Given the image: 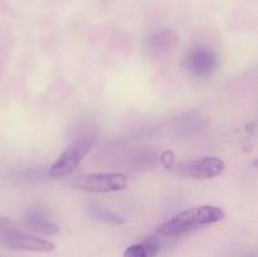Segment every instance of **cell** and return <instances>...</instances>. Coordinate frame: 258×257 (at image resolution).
Segmentation results:
<instances>
[{
  "mask_svg": "<svg viewBox=\"0 0 258 257\" xmlns=\"http://www.w3.org/2000/svg\"><path fill=\"white\" fill-rule=\"evenodd\" d=\"M226 217L224 212L219 207L198 206L185 209L173 218L166 221L158 228V233L164 237L181 236L184 233L198 229L201 227L221 222Z\"/></svg>",
  "mask_w": 258,
  "mask_h": 257,
  "instance_id": "1",
  "label": "cell"
},
{
  "mask_svg": "<svg viewBox=\"0 0 258 257\" xmlns=\"http://www.w3.org/2000/svg\"><path fill=\"white\" fill-rule=\"evenodd\" d=\"M71 186L92 193H111L123 190L127 186V178L122 173L83 174L73 179Z\"/></svg>",
  "mask_w": 258,
  "mask_h": 257,
  "instance_id": "2",
  "label": "cell"
},
{
  "mask_svg": "<svg viewBox=\"0 0 258 257\" xmlns=\"http://www.w3.org/2000/svg\"><path fill=\"white\" fill-rule=\"evenodd\" d=\"M95 144V138H81L63 150L57 160L49 168V175L52 178H62L72 173L81 164L86 155L90 153Z\"/></svg>",
  "mask_w": 258,
  "mask_h": 257,
  "instance_id": "3",
  "label": "cell"
},
{
  "mask_svg": "<svg viewBox=\"0 0 258 257\" xmlns=\"http://www.w3.org/2000/svg\"><path fill=\"white\" fill-rule=\"evenodd\" d=\"M0 243L7 248L17 251L50 252L54 249V244L52 242L23 233L18 229L9 228L8 226L0 228Z\"/></svg>",
  "mask_w": 258,
  "mask_h": 257,
  "instance_id": "4",
  "label": "cell"
},
{
  "mask_svg": "<svg viewBox=\"0 0 258 257\" xmlns=\"http://www.w3.org/2000/svg\"><path fill=\"white\" fill-rule=\"evenodd\" d=\"M224 170V161L217 156H204L190 161H184L178 166L183 175L196 179H208L219 175Z\"/></svg>",
  "mask_w": 258,
  "mask_h": 257,
  "instance_id": "5",
  "label": "cell"
},
{
  "mask_svg": "<svg viewBox=\"0 0 258 257\" xmlns=\"http://www.w3.org/2000/svg\"><path fill=\"white\" fill-rule=\"evenodd\" d=\"M186 67L191 75L197 77H206L213 73L218 67V58L216 52L208 47H194L186 57Z\"/></svg>",
  "mask_w": 258,
  "mask_h": 257,
  "instance_id": "6",
  "label": "cell"
},
{
  "mask_svg": "<svg viewBox=\"0 0 258 257\" xmlns=\"http://www.w3.org/2000/svg\"><path fill=\"white\" fill-rule=\"evenodd\" d=\"M25 224L29 228H32L33 231L40 232V233L44 234H55L59 232L58 226L52 223L39 209H33V211L28 212L27 216H25Z\"/></svg>",
  "mask_w": 258,
  "mask_h": 257,
  "instance_id": "7",
  "label": "cell"
},
{
  "mask_svg": "<svg viewBox=\"0 0 258 257\" xmlns=\"http://www.w3.org/2000/svg\"><path fill=\"white\" fill-rule=\"evenodd\" d=\"M160 244L158 238L149 237L140 243L128 246L123 252V257H155L158 254Z\"/></svg>",
  "mask_w": 258,
  "mask_h": 257,
  "instance_id": "8",
  "label": "cell"
},
{
  "mask_svg": "<svg viewBox=\"0 0 258 257\" xmlns=\"http://www.w3.org/2000/svg\"><path fill=\"white\" fill-rule=\"evenodd\" d=\"M176 43V34L170 29H159L151 37V45L155 49H166Z\"/></svg>",
  "mask_w": 258,
  "mask_h": 257,
  "instance_id": "9",
  "label": "cell"
},
{
  "mask_svg": "<svg viewBox=\"0 0 258 257\" xmlns=\"http://www.w3.org/2000/svg\"><path fill=\"white\" fill-rule=\"evenodd\" d=\"M90 214L92 218L97 219V221H101V222H105V223L121 224L125 222V219H123L120 214L115 213V212L110 211V209L102 208V207L100 206L91 207Z\"/></svg>",
  "mask_w": 258,
  "mask_h": 257,
  "instance_id": "10",
  "label": "cell"
},
{
  "mask_svg": "<svg viewBox=\"0 0 258 257\" xmlns=\"http://www.w3.org/2000/svg\"><path fill=\"white\" fill-rule=\"evenodd\" d=\"M9 224H10V221L7 218V217L0 216V228H2V227L9 226Z\"/></svg>",
  "mask_w": 258,
  "mask_h": 257,
  "instance_id": "11",
  "label": "cell"
}]
</instances>
